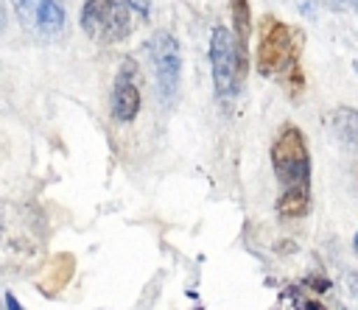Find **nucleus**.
Returning <instances> with one entry per match:
<instances>
[{
    "label": "nucleus",
    "mask_w": 358,
    "mask_h": 310,
    "mask_svg": "<svg viewBox=\"0 0 358 310\" xmlns=\"http://www.w3.org/2000/svg\"><path fill=\"white\" fill-rule=\"evenodd\" d=\"M148 56L154 64V75L159 84V95L165 103L173 101L176 89H179V73H182V53H179V42L168 34V31H157L148 39Z\"/></svg>",
    "instance_id": "5"
},
{
    "label": "nucleus",
    "mask_w": 358,
    "mask_h": 310,
    "mask_svg": "<svg viewBox=\"0 0 358 310\" xmlns=\"http://www.w3.org/2000/svg\"><path fill=\"white\" fill-rule=\"evenodd\" d=\"M210 64H213V81L215 92L221 98H232L246 75V50L235 45V36L229 28L218 25L210 39Z\"/></svg>",
    "instance_id": "1"
},
{
    "label": "nucleus",
    "mask_w": 358,
    "mask_h": 310,
    "mask_svg": "<svg viewBox=\"0 0 358 310\" xmlns=\"http://www.w3.org/2000/svg\"><path fill=\"white\" fill-rule=\"evenodd\" d=\"M229 14H232V28H235V45L241 50H246V42H249V31H252V8H249V0H232L229 3Z\"/></svg>",
    "instance_id": "10"
},
{
    "label": "nucleus",
    "mask_w": 358,
    "mask_h": 310,
    "mask_svg": "<svg viewBox=\"0 0 358 310\" xmlns=\"http://www.w3.org/2000/svg\"><path fill=\"white\" fill-rule=\"evenodd\" d=\"M296 64V45H294V31L277 20V17H263L260 20V42H257V67L263 75L282 73Z\"/></svg>",
    "instance_id": "3"
},
{
    "label": "nucleus",
    "mask_w": 358,
    "mask_h": 310,
    "mask_svg": "<svg viewBox=\"0 0 358 310\" xmlns=\"http://www.w3.org/2000/svg\"><path fill=\"white\" fill-rule=\"evenodd\" d=\"M70 276H73V257H70V254H56V257L48 263L45 274L39 276V288H42L45 293H56V290H62V288L67 285Z\"/></svg>",
    "instance_id": "9"
},
{
    "label": "nucleus",
    "mask_w": 358,
    "mask_h": 310,
    "mask_svg": "<svg viewBox=\"0 0 358 310\" xmlns=\"http://www.w3.org/2000/svg\"><path fill=\"white\" fill-rule=\"evenodd\" d=\"M347 282H350V293H352V296H358V274H350V276H347Z\"/></svg>",
    "instance_id": "13"
},
{
    "label": "nucleus",
    "mask_w": 358,
    "mask_h": 310,
    "mask_svg": "<svg viewBox=\"0 0 358 310\" xmlns=\"http://www.w3.org/2000/svg\"><path fill=\"white\" fill-rule=\"evenodd\" d=\"M20 22L39 36H59L64 31V8L59 0H11Z\"/></svg>",
    "instance_id": "6"
},
{
    "label": "nucleus",
    "mask_w": 358,
    "mask_h": 310,
    "mask_svg": "<svg viewBox=\"0 0 358 310\" xmlns=\"http://www.w3.org/2000/svg\"><path fill=\"white\" fill-rule=\"evenodd\" d=\"M333 128L338 134L341 142L347 145H358V109L352 106H338L333 112Z\"/></svg>",
    "instance_id": "11"
},
{
    "label": "nucleus",
    "mask_w": 358,
    "mask_h": 310,
    "mask_svg": "<svg viewBox=\"0 0 358 310\" xmlns=\"http://www.w3.org/2000/svg\"><path fill=\"white\" fill-rule=\"evenodd\" d=\"M6 310H22V304L8 293V296H6Z\"/></svg>",
    "instance_id": "14"
},
{
    "label": "nucleus",
    "mask_w": 358,
    "mask_h": 310,
    "mask_svg": "<svg viewBox=\"0 0 358 310\" xmlns=\"http://www.w3.org/2000/svg\"><path fill=\"white\" fill-rule=\"evenodd\" d=\"M123 3L134 11H140V14H148V6H151V0H123Z\"/></svg>",
    "instance_id": "12"
},
{
    "label": "nucleus",
    "mask_w": 358,
    "mask_h": 310,
    "mask_svg": "<svg viewBox=\"0 0 358 310\" xmlns=\"http://www.w3.org/2000/svg\"><path fill=\"white\" fill-rule=\"evenodd\" d=\"M81 28L90 39H95L101 45L120 42L131 31L129 6L123 0H84Z\"/></svg>",
    "instance_id": "2"
},
{
    "label": "nucleus",
    "mask_w": 358,
    "mask_h": 310,
    "mask_svg": "<svg viewBox=\"0 0 358 310\" xmlns=\"http://www.w3.org/2000/svg\"><path fill=\"white\" fill-rule=\"evenodd\" d=\"M271 165H274L277 179L285 187L310 182V156H308L305 137L296 126H282L280 128V134L271 145Z\"/></svg>",
    "instance_id": "4"
},
{
    "label": "nucleus",
    "mask_w": 358,
    "mask_h": 310,
    "mask_svg": "<svg viewBox=\"0 0 358 310\" xmlns=\"http://www.w3.org/2000/svg\"><path fill=\"white\" fill-rule=\"evenodd\" d=\"M6 28V6H3V0H0V31Z\"/></svg>",
    "instance_id": "15"
},
{
    "label": "nucleus",
    "mask_w": 358,
    "mask_h": 310,
    "mask_svg": "<svg viewBox=\"0 0 358 310\" xmlns=\"http://www.w3.org/2000/svg\"><path fill=\"white\" fill-rule=\"evenodd\" d=\"M352 243H355V251H358V232H355V240Z\"/></svg>",
    "instance_id": "16"
},
{
    "label": "nucleus",
    "mask_w": 358,
    "mask_h": 310,
    "mask_svg": "<svg viewBox=\"0 0 358 310\" xmlns=\"http://www.w3.org/2000/svg\"><path fill=\"white\" fill-rule=\"evenodd\" d=\"M310 209V182L288 184V190L277 201V212L282 218H302Z\"/></svg>",
    "instance_id": "8"
},
{
    "label": "nucleus",
    "mask_w": 358,
    "mask_h": 310,
    "mask_svg": "<svg viewBox=\"0 0 358 310\" xmlns=\"http://www.w3.org/2000/svg\"><path fill=\"white\" fill-rule=\"evenodd\" d=\"M140 112V75H137V64L131 59H123L115 84H112V115L120 123L134 120Z\"/></svg>",
    "instance_id": "7"
}]
</instances>
